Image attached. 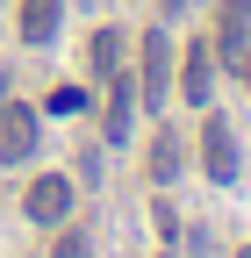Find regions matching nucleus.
<instances>
[{"label":"nucleus","mask_w":251,"mask_h":258,"mask_svg":"<svg viewBox=\"0 0 251 258\" xmlns=\"http://www.w3.org/2000/svg\"><path fill=\"white\" fill-rule=\"evenodd\" d=\"M36 158V108L0 101V165H29Z\"/></svg>","instance_id":"nucleus-1"},{"label":"nucleus","mask_w":251,"mask_h":258,"mask_svg":"<svg viewBox=\"0 0 251 258\" xmlns=\"http://www.w3.org/2000/svg\"><path fill=\"white\" fill-rule=\"evenodd\" d=\"M201 165H208V179L215 186H230L237 179V137H230V122L208 108V122H201Z\"/></svg>","instance_id":"nucleus-2"},{"label":"nucleus","mask_w":251,"mask_h":258,"mask_svg":"<svg viewBox=\"0 0 251 258\" xmlns=\"http://www.w3.org/2000/svg\"><path fill=\"white\" fill-rule=\"evenodd\" d=\"M165 93H172V36H165V22H158L144 36V101L165 108Z\"/></svg>","instance_id":"nucleus-3"},{"label":"nucleus","mask_w":251,"mask_h":258,"mask_svg":"<svg viewBox=\"0 0 251 258\" xmlns=\"http://www.w3.org/2000/svg\"><path fill=\"white\" fill-rule=\"evenodd\" d=\"M22 208H29V222H65V215H72V179H57V172H43V179H29V194H22Z\"/></svg>","instance_id":"nucleus-4"},{"label":"nucleus","mask_w":251,"mask_h":258,"mask_svg":"<svg viewBox=\"0 0 251 258\" xmlns=\"http://www.w3.org/2000/svg\"><path fill=\"white\" fill-rule=\"evenodd\" d=\"M251 50V0H223V22H215V57L237 64Z\"/></svg>","instance_id":"nucleus-5"},{"label":"nucleus","mask_w":251,"mask_h":258,"mask_svg":"<svg viewBox=\"0 0 251 258\" xmlns=\"http://www.w3.org/2000/svg\"><path fill=\"white\" fill-rule=\"evenodd\" d=\"M186 108H215V36L186 50Z\"/></svg>","instance_id":"nucleus-6"},{"label":"nucleus","mask_w":251,"mask_h":258,"mask_svg":"<svg viewBox=\"0 0 251 258\" xmlns=\"http://www.w3.org/2000/svg\"><path fill=\"white\" fill-rule=\"evenodd\" d=\"M57 22H65V0H22V43L43 50L57 36Z\"/></svg>","instance_id":"nucleus-7"},{"label":"nucleus","mask_w":251,"mask_h":258,"mask_svg":"<svg viewBox=\"0 0 251 258\" xmlns=\"http://www.w3.org/2000/svg\"><path fill=\"white\" fill-rule=\"evenodd\" d=\"M130 101H137V79H115L108 115H101V144H122V137H130Z\"/></svg>","instance_id":"nucleus-8"},{"label":"nucleus","mask_w":251,"mask_h":258,"mask_svg":"<svg viewBox=\"0 0 251 258\" xmlns=\"http://www.w3.org/2000/svg\"><path fill=\"white\" fill-rule=\"evenodd\" d=\"M179 172H186V151H179L172 129H158V144H151V186H172Z\"/></svg>","instance_id":"nucleus-9"},{"label":"nucleus","mask_w":251,"mask_h":258,"mask_svg":"<svg viewBox=\"0 0 251 258\" xmlns=\"http://www.w3.org/2000/svg\"><path fill=\"white\" fill-rule=\"evenodd\" d=\"M115 64H122V29H108V22H101V29L86 36V72H101V79H108Z\"/></svg>","instance_id":"nucleus-10"},{"label":"nucleus","mask_w":251,"mask_h":258,"mask_svg":"<svg viewBox=\"0 0 251 258\" xmlns=\"http://www.w3.org/2000/svg\"><path fill=\"white\" fill-rule=\"evenodd\" d=\"M50 115H86V93H79V86H57V93H50Z\"/></svg>","instance_id":"nucleus-11"},{"label":"nucleus","mask_w":251,"mask_h":258,"mask_svg":"<svg viewBox=\"0 0 251 258\" xmlns=\"http://www.w3.org/2000/svg\"><path fill=\"white\" fill-rule=\"evenodd\" d=\"M57 258H86V237H79V230H72V237H65V244H57Z\"/></svg>","instance_id":"nucleus-12"},{"label":"nucleus","mask_w":251,"mask_h":258,"mask_svg":"<svg viewBox=\"0 0 251 258\" xmlns=\"http://www.w3.org/2000/svg\"><path fill=\"white\" fill-rule=\"evenodd\" d=\"M194 0H158V22H172V15H186Z\"/></svg>","instance_id":"nucleus-13"},{"label":"nucleus","mask_w":251,"mask_h":258,"mask_svg":"<svg viewBox=\"0 0 251 258\" xmlns=\"http://www.w3.org/2000/svg\"><path fill=\"white\" fill-rule=\"evenodd\" d=\"M237 72H244V86H251V50H244V57H237Z\"/></svg>","instance_id":"nucleus-14"},{"label":"nucleus","mask_w":251,"mask_h":258,"mask_svg":"<svg viewBox=\"0 0 251 258\" xmlns=\"http://www.w3.org/2000/svg\"><path fill=\"white\" fill-rule=\"evenodd\" d=\"M237 258H251V244H244V251H237Z\"/></svg>","instance_id":"nucleus-15"}]
</instances>
